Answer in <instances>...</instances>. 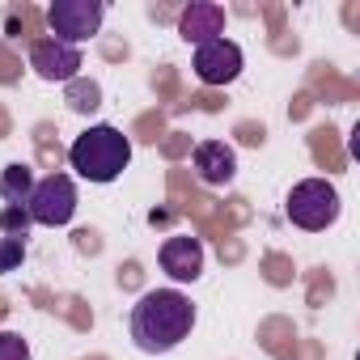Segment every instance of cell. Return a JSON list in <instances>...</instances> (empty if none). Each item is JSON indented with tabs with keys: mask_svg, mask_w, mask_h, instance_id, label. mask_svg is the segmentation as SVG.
<instances>
[{
	"mask_svg": "<svg viewBox=\"0 0 360 360\" xmlns=\"http://www.w3.org/2000/svg\"><path fill=\"white\" fill-rule=\"evenodd\" d=\"M242 47L233 43V39H212V43H200L195 47V60H191V68H195V77L204 81V85H229V81H238L242 77Z\"/></svg>",
	"mask_w": 360,
	"mask_h": 360,
	"instance_id": "cell-6",
	"label": "cell"
},
{
	"mask_svg": "<svg viewBox=\"0 0 360 360\" xmlns=\"http://www.w3.org/2000/svg\"><path fill=\"white\" fill-rule=\"evenodd\" d=\"M30 191H34V169H30V165L13 161V165L0 169V200H5V204H22V208H26Z\"/></svg>",
	"mask_w": 360,
	"mask_h": 360,
	"instance_id": "cell-11",
	"label": "cell"
},
{
	"mask_svg": "<svg viewBox=\"0 0 360 360\" xmlns=\"http://www.w3.org/2000/svg\"><path fill=\"white\" fill-rule=\"evenodd\" d=\"M178 34H183L191 47L225 39V9L212 5V0H191V5L183 9V18H178Z\"/></svg>",
	"mask_w": 360,
	"mask_h": 360,
	"instance_id": "cell-10",
	"label": "cell"
},
{
	"mask_svg": "<svg viewBox=\"0 0 360 360\" xmlns=\"http://www.w3.org/2000/svg\"><path fill=\"white\" fill-rule=\"evenodd\" d=\"M81 47H68V43H60V39H39L34 47H30V68L43 77V81H51V85H68V81H77L81 77Z\"/></svg>",
	"mask_w": 360,
	"mask_h": 360,
	"instance_id": "cell-7",
	"label": "cell"
},
{
	"mask_svg": "<svg viewBox=\"0 0 360 360\" xmlns=\"http://www.w3.org/2000/svg\"><path fill=\"white\" fill-rule=\"evenodd\" d=\"M26 229H30V212L22 204H5V208H0V233H5V238H26Z\"/></svg>",
	"mask_w": 360,
	"mask_h": 360,
	"instance_id": "cell-12",
	"label": "cell"
},
{
	"mask_svg": "<svg viewBox=\"0 0 360 360\" xmlns=\"http://www.w3.org/2000/svg\"><path fill=\"white\" fill-rule=\"evenodd\" d=\"M131 343L148 356H165L183 339H191L195 330V305L187 292L178 288H148L136 305H131Z\"/></svg>",
	"mask_w": 360,
	"mask_h": 360,
	"instance_id": "cell-1",
	"label": "cell"
},
{
	"mask_svg": "<svg viewBox=\"0 0 360 360\" xmlns=\"http://www.w3.org/2000/svg\"><path fill=\"white\" fill-rule=\"evenodd\" d=\"M161 271L174 280V284H195L204 276V242L191 238V233H174L161 242Z\"/></svg>",
	"mask_w": 360,
	"mask_h": 360,
	"instance_id": "cell-8",
	"label": "cell"
},
{
	"mask_svg": "<svg viewBox=\"0 0 360 360\" xmlns=\"http://www.w3.org/2000/svg\"><path fill=\"white\" fill-rule=\"evenodd\" d=\"M68 85H72V98H68V106H72V110L89 115V110L102 102V89H98L94 81H68Z\"/></svg>",
	"mask_w": 360,
	"mask_h": 360,
	"instance_id": "cell-13",
	"label": "cell"
},
{
	"mask_svg": "<svg viewBox=\"0 0 360 360\" xmlns=\"http://www.w3.org/2000/svg\"><path fill=\"white\" fill-rule=\"evenodd\" d=\"M339 212H343L339 191H335V183H326V178H301V183L288 191V200H284V217L297 229H305V233L330 229L339 221Z\"/></svg>",
	"mask_w": 360,
	"mask_h": 360,
	"instance_id": "cell-3",
	"label": "cell"
},
{
	"mask_svg": "<svg viewBox=\"0 0 360 360\" xmlns=\"http://www.w3.org/2000/svg\"><path fill=\"white\" fill-rule=\"evenodd\" d=\"M191 165H195L204 187H229L238 174V153L225 140H200L191 153Z\"/></svg>",
	"mask_w": 360,
	"mask_h": 360,
	"instance_id": "cell-9",
	"label": "cell"
},
{
	"mask_svg": "<svg viewBox=\"0 0 360 360\" xmlns=\"http://www.w3.org/2000/svg\"><path fill=\"white\" fill-rule=\"evenodd\" d=\"M68 165L85 178V183L106 187L131 165V140L110 123H94L68 144Z\"/></svg>",
	"mask_w": 360,
	"mask_h": 360,
	"instance_id": "cell-2",
	"label": "cell"
},
{
	"mask_svg": "<svg viewBox=\"0 0 360 360\" xmlns=\"http://www.w3.org/2000/svg\"><path fill=\"white\" fill-rule=\"evenodd\" d=\"M102 18H106V5H102V0H56V5L47 9L51 39H60V43H68V47L89 43V39L102 30Z\"/></svg>",
	"mask_w": 360,
	"mask_h": 360,
	"instance_id": "cell-5",
	"label": "cell"
},
{
	"mask_svg": "<svg viewBox=\"0 0 360 360\" xmlns=\"http://www.w3.org/2000/svg\"><path fill=\"white\" fill-rule=\"evenodd\" d=\"M26 212H30V225H47V229H60L77 217V183L68 174H47L34 183L30 200H26Z\"/></svg>",
	"mask_w": 360,
	"mask_h": 360,
	"instance_id": "cell-4",
	"label": "cell"
},
{
	"mask_svg": "<svg viewBox=\"0 0 360 360\" xmlns=\"http://www.w3.org/2000/svg\"><path fill=\"white\" fill-rule=\"evenodd\" d=\"M0 360H34V356H30V343L18 330H0Z\"/></svg>",
	"mask_w": 360,
	"mask_h": 360,
	"instance_id": "cell-15",
	"label": "cell"
},
{
	"mask_svg": "<svg viewBox=\"0 0 360 360\" xmlns=\"http://www.w3.org/2000/svg\"><path fill=\"white\" fill-rule=\"evenodd\" d=\"M26 259V238H0V276L18 271Z\"/></svg>",
	"mask_w": 360,
	"mask_h": 360,
	"instance_id": "cell-14",
	"label": "cell"
}]
</instances>
